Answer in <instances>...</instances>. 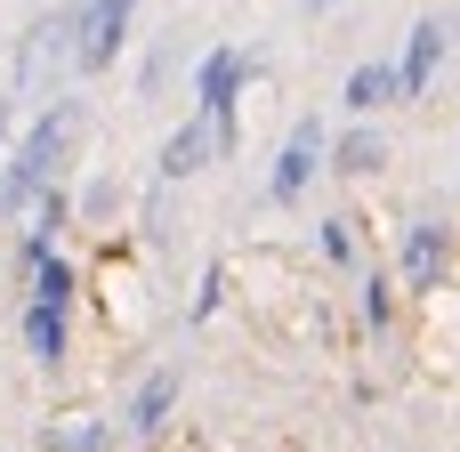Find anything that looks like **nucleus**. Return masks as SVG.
I'll list each match as a JSON object with an SVG mask.
<instances>
[{
  "mask_svg": "<svg viewBox=\"0 0 460 452\" xmlns=\"http://www.w3.org/2000/svg\"><path fill=\"white\" fill-rule=\"evenodd\" d=\"M24 332H32V356H40V364L65 356V307H40V299H32V323H24Z\"/></svg>",
  "mask_w": 460,
  "mask_h": 452,
  "instance_id": "nucleus-10",
  "label": "nucleus"
},
{
  "mask_svg": "<svg viewBox=\"0 0 460 452\" xmlns=\"http://www.w3.org/2000/svg\"><path fill=\"white\" fill-rule=\"evenodd\" d=\"M170 396H178V372H154V380L137 388V412H129V429H137V437H154V429H162V412H170Z\"/></svg>",
  "mask_w": 460,
  "mask_h": 452,
  "instance_id": "nucleus-9",
  "label": "nucleus"
},
{
  "mask_svg": "<svg viewBox=\"0 0 460 452\" xmlns=\"http://www.w3.org/2000/svg\"><path fill=\"white\" fill-rule=\"evenodd\" d=\"M315 162H323V121H299V129H291V146H283V162H275V178H267V186H275V202H291V194L315 178Z\"/></svg>",
  "mask_w": 460,
  "mask_h": 452,
  "instance_id": "nucleus-6",
  "label": "nucleus"
},
{
  "mask_svg": "<svg viewBox=\"0 0 460 452\" xmlns=\"http://www.w3.org/2000/svg\"><path fill=\"white\" fill-rule=\"evenodd\" d=\"M445 32H453L445 16H420V24H412V40H404V65H396V89H404V97H420V89L437 81V65H445Z\"/></svg>",
  "mask_w": 460,
  "mask_h": 452,
  "instance_id": "nucleus-4",
  "label": "nucleus"
},
{
  "mask_svg": "<svg viewBox=\"0 0 460 452\" xmlns=\"http://www.w3.org/2000/svg\"><path fill=\"white\" fill-rule=\"evenodd\" d=\"M226 146H234V121H210V113H194V121H186V129L162 146V178H194V170H202L210 154H226Z\"/></svg>",
  "mask_w": 460,
  "mask_h": 452,
  "instance_id": "nucleus-3",
  "label": "nucleus"
},
{
  "mask_svg": "<svg viewBox=\"0 0 460 452\" xmlns=\"http://www.w3.org/2000/svg\"><path fill=\"white\" fill-rule=\"evenodd\" d=\"M129 16H137V0H89L81 24H73V32H81V40H73V65H81V73H105L113 49L129 40Z\"/></svg>",
  "mask_w": 460,
  "mask_h": 452,
  "instance_id": "nucleus-2",
  "label": "nucleus"
},
{
  "mask_svg": "<svg viewBox=\"0 0 460 452\" xmlns=\"http://www.w3.org/2000/svg\"><path fill=\"white\" fill-rule=\"evenodd\" d=\"M404 267H412V291H437V275H445V226H412Z\"/></svg>",
  "mask_w": 460,
  "mask_h": 452,
  "instance_id": "nucleus-7",
  "label": "nucleus"
},
{
  "mask_svg": "<svg viewBox=\"0 0 460 452\" xmlns=\"http://www.w3.org/2000/svg\"><path fill=\"white\" fill-rule=\"evenodd\" d=\"M73 137H81V105H73V97H57V105L24 129V146L8 154V170H0V210H24V202H32V194L65 170Z\"/></svg>",
  "mask_w": 460,
  "mask_h": 452,
  "instance_id": "nucleus-1",
  "label": "nucleus"
},
{
  "mask_svg": "<svg viewBox=\"0 0 460 452\" xmlns=\"http://www.w3.org/2000/svg\"><path fill=\"white\" fill-rule=\"evenodd\" d=\"M307 8H332V0H307Z\"/></svg>",
  "mask_w": 460,
  "mask_h": 452,
  "instance_id": "nucleus-12",
  "label": "nucleus"
},
{
  "mask_svg": "<svg viewBox=\"0 0 460 452\" xmlns=\"http://www.w3.org/2000/svg\"><path fill=\"white\" fill-rule=\"evenodd\" d=\"M396 97V65H356L348 73V105L356 113H372V105H388Z\"/></svg>",
  "mask_w": 460,
  "mask_h": 452,
  "instance_id": "nucleus-8",
  "label": "nucleus"
},
{
  "mask_svg": "<svg viewBox=\"0 0 460 452\" xmlns=\"http://www.w3.org/2000/svg\"><path fill=\"white\" fill-rule=\"evenodd\" d=\"M0 129H8V105H0Z\"/></svg>",
  "mask_w": 460,
  "mask_h": 452,
  "instance_id": "nucleus-13",
  "label": "nucleus"
},
{
  "mask_svg": "<svg viewBox=\"0 0 460 452\" xmlns=\"http://www.w3.org/2000/svg\"><path fill=\"white\" fill-rule=\"evenodd\" d=\"M340 170H380V137H348L340 146Z\"/></svg>",
  "mask_w": 460,
  "mask_h": 452,
  "instance_id": "nucleus-11",
  "label": "nucleus"
},
{
  "mask_svg": "<svg viewBox=\"0 0 460 452\" xmlns=\"http://www.w3.org/2000/svg\"><path fill=\"white\" fill-rule=\"evenodd\" d=\"M243 73H251V57H234V49H210V57H202L194 97H202L210 121H234V89H243Z\"/></svg>",
  "mask_w": 460,
  "mask_h": 452,
  "instance_id": "nucleus-5",
  "label": "nucleus"
}]
</instances>
